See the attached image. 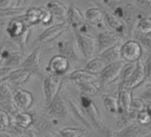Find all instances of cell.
Masks as SVG:
<instances>
[{"mask_svg":"<svg viewBox=\"0 0 151 137\" xmlns=\"http://www.w3.org/2000/svg\"><path fill=\"white\" fill-rule=\"evenodd\" d=\"M66 79L78 85L88 81H98V75L91 74L85 69H79L70 73L66 76Z\"/></svg>","mask_w":151,"mask_h":137,"instance_id":"44dd1931","label":"cell"},{"mask_svg":"<svg viewBox=\"0 0 151 137\" xmlns=\"http://www.w3.org/2000/svg\"><path fill=\"white\" fill-rule=\"evenodd\" d=\"M121 58L126 62H137L142 55V47L136 40H128L120 45Z\"/></svg>","mask_w":151,"mask_h":137,"instance_id":"52a82bcc","label":"cell"},{"mask_svg":"<svg viewBox=\"0 0 151 137\" xmlns=\"http://www.w3.org/2000/svg\"><path fill=\"white\" fill-rule=\"evenodd\" d=\"M65 97H66V101H67V104L69 106V110L72 112V113L75 117V119L79 122H81L87 129L91 130L93 128V126H92L91 122L89 121V120L88 119V117H87L84 110L82 109L81 105H79V103H77L76 100L73 99L71 96L68 95Z\"/></svg>","mask_w":151,"mask_h":137,"instance_id":"e0dca14e","label":"cell"},{"mask_svg":"<svg viewBox=\"0 0 151 137\" xmlns=\"http://www.w3.org/2000/svg\"><path fill=\"white\" fill-rule=\"evenodd\" d=\"M115 3L117 5L114 4L115 6L112 7V12L124 21L129 30V33L133 34L136 28V25L139 19H142L139 16V11L141 10L132 2L129 3L124 0L118 2L117 0Z\"/></svg>","mask_w":151,"mask_h":137,"instance_id":"6da1fadb","label":"cell"},{"mask_svg":"<svg viewBox=\"0 0 151 137\" xmlns=\"http://www.w3.org/2000/svg\"><path fill=\"white\" fill-rule=\"evenodd\" d=\"M46 108L50 116L55 119H65L69 113V106L63 91L60 90L51 103L46 105Z\"/></svg>","mask_w":151,"mask_h":137,"instance_id":"277c9868","label":"cell"},{"mask_svg":"<svg viewBox=\"0 0 151 137\" xmlns=\"http://www.w3.org/2000/svg\"><path fill=\"white\" fill-rule=\"evenodd\" d=\"M105 63L106 65L115 63L119 60H123L121 58V52H120V45H115L111 48H109L108 50L103 51L98 55Z\"/></svg>","mask_w":151,"mask_h":137,"instance_id":"cb8c5ba5","label":"cell"},{"mask_svg":"<svg viewBox=\"0 0 151 137\" xmlns=\"http://www.w3.org/2000/svg\"><path fill=\"white\" fill-rule=\"evenodd\" d=\"M66 22L69 24L70 27L74 29V31H80L85 25L88 23L80 9L74 4H71L68 7Z\"/></svg>","mask_w":151,"mask_h":137,"instance_id":"2e32d148","label":"cell"},{"mask_svg":"<svg viewBox=\"0 0 151 137\" xmlns=\"http://www.w3.org/2000/svg\"><path fill=\"white\" fill-rule=\"evenodd\" d=\"M144 65V70H145V74H146V79L151 80V53L149 56V58L146 59Z\"/></svg>","mask_w":151,"mask_h":137,"instance_id":"ee69618b","label":"cell"},{"mask_svg":"<svg viewBox=\"0 0 151 137\" xmlns=\"http://www.w3.org/2000/svg\"><path fill=\"white\" fill-rule=\"evenodd\" d=\"M52 14L53 18H56L62 21H66L68 8L58 0H50L45 6Z\"/></svg>","mask_w":151,"mask_h":137,"instance_id":"7402d4cb","label":"cell"},{"mask_svg":"<svg viewBox=\"0 0 151 137\" xmlns=\"http://www.w3.org/2000/svg\"><path fill=\"white\" fill-rule=\"evenodd\" d=\"M115 134L118 137H142L150 135L151 131L149 127L142 126L137 121H134L127 127L115 131Z\"/></svg>","mask_w":151,"mask_h":137,"instance_id":"4fadbf2b","label":"cell"},{"mask_svg":"<svg viewBox=\"0 0 151 137\" xmlns=\"http://www.w3.org/2000/svg\"><path fill=\"white\" fill-rule=\"evenodd\" d=\"M55 137H58V136H57V135H55Z\"/></svg>","mask_w":151,"mask_h":137,"instance_id":"11a10c76","label":"cell"},{"mask_svg":"<svg viewBox=\"0 0 151 137\" xmlns=\"http://www.w3.org/2000/svg\"><path fill=\"white\" fill-rule=\"evenodd\" d=\"M102 100H103L104 105L106 108L108 112H110L111 114L118 115L119 111L118 97H116L112 95L104 94V95H102Z\"/></svg>","mask_w":151,"mask_h":137,"instance_id":"83f0119b","label":"cell"},{"mask_svg":"<svg viewBox=\"0 0 151 137\" xmlns=\"http://www.w3.org/2000/svg\"><path fill=\"white\" fill-rule=\"evenodd\" d=\"M23 19L28 27L35 26L41 23V9L40 7H29L27 8Z\"/></svg>","mask_w":151,"mask_h":137,"instance_id":"d4e9b609","label":"cell"},{"mask_svg":"<svg viewBox=\"0 0 151 137\" xmlns=\"http://www.w3.org/2000/svg\"><path fill=\"white\" fill-rule=\"evenodd\" d=\"M103 12H104V20L110 30L115 32L120 37L127 36V35L130 34L124 21L121 19H119L118 16H116L112 12L108 10H103Z\"/></svg>","mask_w":151,"mask_h":137,"instance_id":"ba28073f","label":"cell"},{"mask_svg":"<svg viewBox=\"0 0 151 137\" xmlns=\"http://www.w3.org/2000/svg\"><path fill=\"white\" fill-rule=\"evenodd\" d=\"M97 1H105V0H97Z\"/></svg>","mask_w":151,"mask_h":137,"instance_id":"db71d44e","label":"cell"},{"mask_svg":"<svg viewBox=\"0 0 151 137\" xmlns=\"http://www.w3.org/2000/svg\"><path fill=\"white\" fill-rule=\"evenodd\" d=\"M0 137H18L8 129H0Z\"/></svg>","mask_w":151,"mask_h":137,"instance_id":"7dc6e473","label":"cell"},{"mask_svg":"<svg viewBox=\"0 0 151 137\" xmlns=\"http://www.w3.org/2000/svg\"><path fill=\"white\" fill-rule=\"evenodd\" d=\"M140 97L148 105H151V88L146 89L140 96Z\"/></svg>","mask_w":151,"mask_h":137,"instance_id":"f6af8a7d","label":"cell"},{"mask_svg":"<svg viewBox=\"0 0 151 137\" xmlns=\"http://www.w3.org/2000/svg\"><path fill=\"white\" fill-rule=\"evenodd\" d=\"M41 9V24L48 26L51 23L53 16L46 7H40Z\"/></svg>","mask_w":151,"mask_h":137,"instance_id":"f35d334b","label":"cell"},{"mask_svg":"<svg viewBox=\"0 0 151 137\" xmlns=\"http://www.w3.org/2000/svg\"><path fill=\"white\" fill-rule=\"evenodd\" d=\"M41 53H42L41 47L37 46L24 59L20 67L30 71L32 74L42 76L43 74V71H42V61H41Z\"/></svg>","mask_w":151,"mask_h":137,"instance_id":"9c48e42d","label":"cell"},{"mask_svg":"<svg viewBox=\"0 0 151 137\" xmlns=\"http://www.w3.org/2000/svg\"><path fill=\"white\" fill-rule=\"evenodd\" d=\"M104 132V137H118L115 134V131L112 130L111 128H104L103 130Z\"/></svg>","mask_w":151,"mask_h":137,"instance_id":"c3c4849f","label":"cell"},{"mask_svg":"<svg viewBox=\"0 0 151 137\" xmlns=\"http://www.w3.org/2000/svg\"><path fill=\"white\" fill-rule=\"evenodd\" d=\"M142 137H151V134L150 135H148V136H142Z\"/></svg>","mask_w":151,"mask_h":137,"instance_id":"816d5d0a","label":"cell"},{"mask_svg":"<svg viewBox=\"0 0 151 137\" xmlns=\"http://www.w3.org/2000/svg\"><path fill=\"white\" fill-rule=\"evenodd\" d=\"M26 2H27V0H18V5H19V6H22Z\"/></svg>","mask_w":151,"mask_h":137,"instance_id":"f907efd6","label":"cell"},{"mask_svg":"<svg viewBox=\"0 0 151 137\" xmlns=\"http://www.w3.org/2000/svg\"><path fill=\"white\" fill-rule=\"evenodd\" d=\"M126 61L119 60L115 63L109 64L105 66V68L98 75V81L100 83L101 88H104L112 83L120 76V74H121V71Z\"/></svg>","mask_w":151,"mask_h":137,"instance_id":"5b68a950","label":"cell"},{"mask_svg":"<svg viewBox=\"0 0 151 137\" xmlns=\"http://www.w3.org/2000/svg\"><path fill=\"white\" fill-rule=\"evenodd\" d=\"M149 128H150V131H151V123H150V126H149Z\"/></svg>","mask_w":151,"mask_h":137,"instance_id":"f5cc1de1","label":"cell"},{"mask_svg":"<svg viewBox=\"0 0 151 137\" xmlns=\"http://www.w3.org/2000/svg\"><path fill=\"white\" fill-rule=\"evenodd\" d=\"M25 58L24 54L20 51H9L4 61V66L12 68V69H16L20 67L21 64L23 63Z\"/></svg>","mask_w":151,"mask_h":137,"instance_id":"484cf974","label":"cell"},{"mask_svg":"<svg viewBox=\"0 0 151 137\" xmlns=\"http://www.w3.org/2000/svg\"><path fill=\"white\" fill-rule=\"evenodd\" d=\"M106 63L99 57H95V58H92L85 66L84 69L87 70L88 72L91 73V74H96V75H99L102 71L105 68L106 66Z\"/></svg>","mask_w":151,"mask_h":137,"instance_id":"4316f807","label":"cell"},{"mask_svg":"<svg viewBox=\"0 0 151 137\" xmlns=\"http://www.w3.org/2000/svg\"><path fill=\"white\" fill-rule=\"evenodd\" d=\"M87 132L86 128H64L56 134L58 137H82Z\"/></svg>","mask_w":151,"mask_h":137,"instance_id":"4dcf8cb0","label":"cell"},{"mask_svg":"<svg viewBox=\"0 0 151 137\" xmlns=\"http://www.w3.org/2000/svg\"><path fill=\"white\" fill-rule=\"evenodd\" d=\"M136 41L139 42L142 47H143L147 51L151 53V36L150 35L142 34L140 32H136Z\"/></svg>","mask_w":151,"mask_h":137,"instance_id":"74e56055","label":"cell"},{"mask_svg":"<svg viewBox=\"0 0 151 137\" xmlns=\"http://www.w3.org/2000/svg\"><path fill=\"white\" fill-rule=\"evenodd\" d=\"M69 66V59L62 54H58L50 59L47 70L52 74L63 76L68 71Z\"/></svg>","mask_w":151,"mask_h":137,"instance_id":"5bb4252c","label":"cell"},{"mask_svg":"<svg viewBox=\"0 0 151 137\" xmlns=\"http://www.w3.org/2000/svg\"><path fill=\"white\" fill-rule=\"evenodd\" d=\"M32 73L25 68L22 67H19L16 69H13L12 71V73L10 74L9 77L7 78L6 81L10 84H12V86L15 87H19L20 85L24 84L25 82H27L28 81V79L30 78Z\"/></svg>","mask_w":151,"mask_h":137,"instance_id":"ffe728a7","label":"cell"},{"mask_svg":"<svg viewBox=\"0 0 151 137\" xmlns=\"http://www.w3.org/2000/svg\"><path fill=\"white\" fill-rule=\"evenodd\" d=\"M75 41L83 58L91 59L97 54L96 38L92 35L75 31Z\"/></svg>","mask_w":151,"mask_h":137,"instance_id":"7a4b0ae2","label":"cell"},{"mask_svg":"<svg viewBox=\"0 0 151 137\" xmlns=\"http://www.w3.org/2000/svg\"><path fill=\"white\" fill-rule=\"evenodd\" d=\"M96 81H88V82H83V83H80L78 84L81 94L87 95L88 97H93V96H96L100 93L101 91V86H98L96 83Z\"/></svg>","mask_w":151,"mask_h":137,"instance_id":"1f68e13d","label":"cell"},{"mask_svg":"<svg viewBox=\"0 0 151 137\" xmlns=\"http://www.w3.org/2000/svg\"><path fill=\"white\" fill-rule=\"evenodd\" d=\"M27 136L28 137H42L40 133H38L36 130L35 129H30L28 128L27 130Z\"/></svg>","mask_w":151,"mask_h":137,"instance_id":"681fc988","label":"cell"},{"mask_svg":"<svg viewBox=\"0 0 151 137\" xmlns=\"http://www.w3.org/2000/svg\"><path fill=\"white\" fill-rule=\"evenodd\" d=\"M13 101V90L8 83L0 82V104Z\"/></svg>","mask_w":151,"mask_h":137,"instance_id":"d6a6232c","label":"cell"},{"mask_svg":"<svg viewBox=\"0 0 151 137\" xmlns=\"http://www.w3.org/2000/svg\"><path fill=\"white\" fill-rule=\"evenodd\" d=\"M97 43V54L99 55L103 51L118 45L120 41V36L111 30H104L97 34L96 35Z\"/></svg>","mask_w":151,"mask_h":137,"instance_id":"30bf717a","label":"cell"},{"mask_svg":"<svg viewBox=\"0 0 151 137\" xmlns=\"http://www.w3.org/2000/svg\"><path fill=\"white\" fill-rule=\"evenodd\" d=\"M12 117L2 108H0V129H7L10 126Z\"/></svg>","mask_w":151,"mask_h":137,"instance_id":"ab89813d","label":"cell"},{"mask_svg":"<svg viewBox=\"0 0 151 137\" xmlns=\"http://www.w3.org/2000/svg\"><path fill=\"white\" fill-rule=\"evenodd\" d=\"M13 118V120L22 128L28 129L34 123V117L32 114L26 112H18Z\"/></svg>","mask_w":151,"mask_h":137,"instance_id":"f1b7e54d","label":"cell"},{"mask_svg":"<svg viewBox=\"0 0 151 137\" xmlns=\"http://www.w3.org/2000/svg\"><path fill=\"white\" fill-rule=\"evenodd\" d=\"M132 100H133L132 90L127 88L119 87L118 91V101H119V113H125L129 112L131 108Z\"/></svg>","mask_w":151,"mask_h":137,"instance_id":"603a6c76","label":"cell"},{"mask_svg":"<svg viewBox=\"0 0 151 137\" xmlns=\"http://www.w3.org/2000/svg\"><path fill=\"white\" fill-rule=\"evenodd\" d=\"M13 69L6 67V66H2L0 67V82L6 81L7 78L9 77L10 74L12 73Z\"/></svg>","mask_w":151,"mask_h":137,"instance_id":"7bdbcfd3","label":"cell"},{"mask_svg":"<svg viewBox=\"0 0 151 137\" xmlns=\"http://www.w3.org/2000/svg\"><path fill=\"white\" fill-rule=\"evenodd\" d=\"M33 125L35 127V130H36L38 133H40V132L47 131L51 127V122L49 120V118H47L44 115H41L38 117V119L36 120H35V119H34Z\"/></svg>","mask_w":151,"mask_h":137,"instance_id":"836d02e7","label":"cell"},{"mask_svg":"<svg viewBox=\"0 0 151 137\" xmlns=\"http://www.w3.org/2000/svg\"><path fill=\"white\" fill-rule=\"evenodd\" d=\"M58 50L59 54L64 55L71 61H80L83 57L78 48L76 41L63 40L58 43Z\"/></svg>","mask_w":151,"mask_h":137,"instance_id":"7c38bea8","label":"cell"},{"mask_svg":"<svg viewBox=\"0 0 151 137\" xmlns=\"http://www.w3.org/2000/svg\"><path fill=\"white\" fill-rule=\"evenodd\" d=\"M30 35V27H28L25 32L20 35L19 36L18 38L14 39V41L17 43L18 46L19 47V50L20 51L25 55L26 52H27V41H28V36Z\"/></svg>","mask_w":151,"mask_h":137,"instance_id":"8d00e7d4","label":"cell"},{"mask_svg":"<svg viewBox=\"0 0 151 137\" xmlns=\"http://www.w3.org/2000/svg\"><path fill=\"white\" fill-rule=\"evenodd\" d=\"M146 107V103L141 98H134L133 97V100H132V104H131V110H134V111H136V112H141L142 110H144Z\"/></svg>","mask_w":151,"mask_h":137,"instance_id":"b9f144b4","label":"cell"},{"mask_svg":"<svg viewBox=\"0 0 151 137\" xmlns=\"http://www.w3.org/2000/svg\"><path fill=\"white\" fill-rule=\"evenodd\" d=\"M62 83H63V79H62V76H59V75L50 74L44 78L43 89H44L46 105L50 104L51 101L60 92Z\"/></svg>","mask_w":151,"mask_h":137,"instance_id":"8992f818","label":"cell"},{"mask_svg":"<svg viewBox=\"0 0 151 137\" xmlns=\"http://www.w3.org/2000/svg\"><path fill=\"white\" fill-rule=\"evenodd\" d=\"M85 19L89 24H98L104 20V12L103 10L96 7H91L86 10Z\"/></svg>","mask_w":151,"mask_h":137,"instance_id":"f546056e","label":"cell"},{"mask_svg":"<svg viewBox=\"0 0 151 137\" xmlns=\"http://www.w3.org/2000/svg\"><path fill=\"white\" fill-rule=\"evenodd\" d=\"M80 101H81V105L84 110L88 119L91 122L92 126L95 127L97 130L103 131L104 128L103 126V120H102L101 113L96 105L91 99V97L87 95L81 94L80 97Z\"/></svg>","mask_w":151,"mask_h":137,"instance_id":"3957f363","label":"cell"},{"mask_svg":"<svg viewBox=\"0 0 151 137\" xmlns=\"http://www.w3.org/2000/svg\"><path fill=\"white\" fill-rule=\"evenodd\" d=\"M135 67H136V62H126L125 63V65L122 68L120 76H119L120 77V83L125 82L129 79V77L134 73Z\"/></svg>","mask_w":151,"mask_h":137,"instance_id":"d590c367","label":"cell"},{"mask_svg":"<svg viewBox=\"0 0 151 137\" xmlns=\"http://www.w3.org/2000/svg\"><path fill=\"white\" fill-rule=\"evenodd\" d=\"M19 7L18 0H0V12Z\"/></svg>","mask_w":151,"mask_h":137,"instance_id":"60d3db41","label":"cell"},{"mask_svg":"<svg viewBox=\"0 0 151 137\" xmlns=\"http://www.w3.org/2000/svg\"><path fill=\"white\" fill-rule=\"evenodd\" d=\"M27 27L28 26L25 22L22 15V16L12 18L9 20L6 26V33L11 39L14 40L19 36H20Z\"/></svg>","mask_w":151,"mask_h":137,"instance_id":"d6986e66","label":"cell"},{"mask_svg":"<svg viewBox=\"0 0 151 137\" xmlns=\"http://www.w3.org/2000/svg\"><path fill=\"white\" fill-rule=\"evenodd\" d=\"M69 28L70 26L66 21H63L62 23L52 25L48 28H46L43 32H42V34H40V35L37 37L36 43H45L51 42L54 39L58 38L59 35H61Z\"/></svg>","mask_w":151,"mask_h":137,"instance_id":"8fae6325","label":"cell"},{"mask_svg":"<svg viewBox=\"0 0 151 137\" xmlns=\"http://www.w3.org/2000/svg\"><path fill=\"white\" fill-rule=\"evenodd\" d=\"M138 32L145 35H150L151 34V17H142L139 19L136 28Z\"/></svg>","mask_w":151,"mask_h":137,"instance_id":"e575fe53","label":"cell"},{"mask_svg":"<svg viewBox=\"0 0 151 137\" xmlns=\"http://www.w3.org/2000/svg\"><path fill=\"white\" fill-rule=\"evenodd\" d=\"M8 52H9V50H6L5 46H4V43H0V67L4 64V61Z\"/></svg>","mask_w":151,"mask_h":137,"instance_id":"bcb514c9","label":"cell"},{"mask_svg":"<svg viewBox=\"0 0 151 137\" xmlns=\"http://www.w3.org/2000/svg\"><path fill=\"white\" fill-rule=\"evenodd\" d=\"M13 101L19 110L26 111L31 108L34 104V97L31 92L17 88L13 90Z\"/></svg>","mask_w":151,"mask_h":137,"instance_id":"ac0fdd59","label":"cell"},{"mask_svg":"<svg viewBox=\"0 0 151 137\" xmlns=\"http://www.w3.org/2000/svg\"><path fill=\"white\" fill-rule=\"evenodd\" d=\"M146 79V74H145V70H144V65L143 62L139 59L136 62V67L132 74V75L129 77V79L119 84V87L127 88L128 89H134L136 87H138L141 83L143 82V81Z\"/></svg>","mask_w":151,"mask_h":137,"instance_id":"9a60e30c","label":"cell"}]
</instances>
